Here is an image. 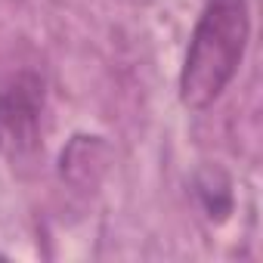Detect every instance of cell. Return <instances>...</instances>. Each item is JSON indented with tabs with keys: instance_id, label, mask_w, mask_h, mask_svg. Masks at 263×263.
Segmentation results:
<instances>
[{
	"instance_id": "cell-1",
	"label": "cell",
	"mask_w": 263,
	"mask_h": 263,
	"mask_svg": "<svg viewBox=\"0 0 263 263\" xmlns=\"http://www.w3.org/2000/svg\"><path fill=\"white\" fill-rule=\"evenodd\" d=\"M251 41L248 0H208L180 71V102L192 111L211 108L235 78Z\"/></svg>"
},
{
	"instance_id": "cell-2",
	"label": "cell",
	"mask_w": 263,
	"mask_h": 263,
	"mask_svg": "<svg viewBox=\"0 0 263 263\" xmlns=\"http://www.w3.org/2000/svg\"><path fill=\"white\" fill-rule=\"evenodd\" d=\"M41 87L34 78H19L0 90V149L22 155L34 146L37 137Z\"/></svg>"
},
{
	"instance_id": "cell-3",
	"label": "cell",
	"mask_w": 263,
	"mask_h": 263,
	"mask_svg": "<svg viewBox=\"0 0 263 263\" xmlns=\"http://www.w3.org/2000/svg\"><path fill=\"white\" fill-rule=\"evenodd\" d=\"M195 195L211 220H226L232 211V183L220 167H201L195 174Z\"/></svg>"
}]
</instances>
